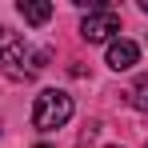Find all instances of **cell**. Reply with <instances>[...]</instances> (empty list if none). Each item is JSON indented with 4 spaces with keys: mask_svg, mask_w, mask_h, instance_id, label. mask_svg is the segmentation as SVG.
<instances>
[{
    "mask_svg": "<svg viewBox=\"0 0 148 148\" xmlns=\"http://www.w3.org/2000/svg\"><path fill=\"white\" fill-rule=\"evenodd\" d=\"M72 120V96L60 88H44L32 104V128L36 132H56Z\"/></svg>",
    "mask_w": 148,
    "mask_h": 148,
    "instance_id": "obj_2",
    "label": "cell"
},
{
    "mask_svg": "<svg viewBox=\"0 0 148 148\" xmlns=\"http://www.w3.org/2000/svg\"><path fill=\"white\" fill-rule=\"evenodd\" d=\"M16 12L24 16L28 24H44V20L52 16V4H48V0H20V4H16Z\"/></svg>",
    "mask_w": 148,
    "mask_h": 148,
    "instance_id": "obj_5",
    "label": "cell"
},
{
    "mask_svg": "<svg viewBox=\"0 0 148 148\" xmlns=\"http://www.w3.org/2000/svg\"><path fill=\"white\" fill-rule=\"evenodd\" d=\"M36 148H48V144H36Z\"/></svg>",
    "mask_w": 148,
    "mask_h": 148,
    "instance_id": "obj_8",
    "label": "cell"
},
{
    "mask_svg": "<svg viewBox=\"0 0 148 148\" xmlns=\"http://www.w3.org/2000/svg\"><path fill=\"white\" fill-rule=\"evenodd\" d=\"M140 12H148V0H140Z\"/></svg>",
    "mask_w": 148,
    "mask_h": 148,
    "instance_id": "obj_7",
    "label": "cell"
},
{
    "mask_svg": "<svg viewBox=\"0 0 148 148\" xmlns=\"http://www.w3.org/2000/svg\"><path fill=\"white\" fill-rule=\"evenodd\" d=\"M112 32H120V16H116L112 8H96V12H88V16L80 20V36H84L88 44L108 40Z\"/></svg>",
    "mask_w": 148,
    "mask_h": 148,
    "instance_id": "obj_3",
    "label": "cell"
},
{
    "mask_svg": "<svg viewBox=\"0 0 148 148\" xmlns=\"http://www.w3.org/2000/svg\"><path fill=\"white\" fill-rule=\"evenodd\" d=\"M136 60H140V48H136L132 40H112V44H108V68H116V72H128Z\"/></svg>",
    "mask_w": 148,
    "mask_h": 148,
    "instance_id": "obj_4",
    "label": "cell"
},
{
    "mask_svg": "<svg viewBox=\"0 0 148 148\" xmlns=\"http://www.w3.org/2000/svg\"><path fill=\"white\" fill-rule=\"evenodd\" d=\"M40 64H44V56H36V52L28 48V40L20 36V32L0 28V72H4V76L28 80V76H36Z\"/></svg>",
    "mask_w": 148,
    "mask_h": 148,
    "instance_id": "obj_1",
    "label": "cell"
},
{
    "mask_svg": "<svg viewBox=\"0 0 148 148\" xmlns=\"http://www.w3.org/2000/svg\"><path fill=\"white\" fill-rule=\"evenodd\" d=\"M144 148H148V144H144Z\"/></svg>",
    "mask_w": 148,
    "mask_h": 148,
    "instance_id": "obj_10",
    "label": "cell"
},
{
    "mask_svg": "<svg viewBox=\"0 0 148 148\" xmlns=\"http://www.w3.org/2000/svg\"><path fill=\"white\" fill-rule=\"evenodd\" d=\"M128 100H132L136 112H148V76H140V80L128 88Z\"/></svg>",
    "mask_w": 148,
    "mask_h": 148,
    "instance_id": "obj_6",
    "label": "cell"
},
{
    "mask_svg": "<svg viewBox=\"0 0 148 148\" xmlns=\"http://www.w3.org/2000/svg\"><path fill=\"white\" fill-rule=\"evenodd\" d=\"M108 148H120V144H108Z\"/></svg>",
    "mask_w": 148,
    "mask_h": 148,
    "instance_id": "obj_9",
    "label": "cell"
}]
</instances>
